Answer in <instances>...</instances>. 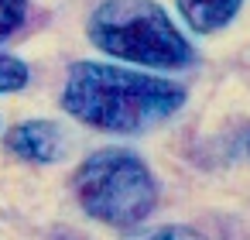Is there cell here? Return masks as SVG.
<instances>
[{
  "label": "cell",
  "instance_id": "obj_2",
  "mask_svg": "<svg viewBox=\"0 0 250 240\" xmlns=\"http://www.w3.org/2000/svg\"><path fill=\"white\" fill-rule=\"evenodd\" d=\"M89 42L120 62L178 72L195 62V48L158 0H103L86 21Z\"/></svg>",
  "mask_w": 250,
  "mask_h": 240
},
{
  "label": "cell",
  "instance_id": "obj_5",
  "mask_svg": "<svg viewBox=\"0 0 250 240\" xmlns=\"http://www.w3.org/2000/svg\"><path fill=\"white\" fill-rule=\"evenodd\" d=\"M175 7L195 35H216L240 14L243 0H175Z\"/></svg>",
  "mask_w": 250,
  "mask_h": 240
},
{
  "label": "cell",
  "instance_id": "obj_7",
  "mask_svg": "<svg viewBox=\"0 0 250 240\" xmlns=\"http://www.w3.org/2000/svg\"><path fill=\"white\" fill-rule=\"evenodd\" d=\"M28 18V0H0V42H7Z\"/></svg>",
  "mask_w": 250,
  "mask_h": 240
},
{
  "label": "cell",
  "instance_id": "obj_6",
  "mask_svg": "<svg viewBox=\"0 0 250 240\" xmlns=\"http://www.w3.org/2000/svg\"><path fill=\"white\" fill-rule=\"evenodd\" d=\"M28 65L18 59V55H11V52H0V93H18V89H24L28 86Z\"/></svg>",
  "mask_w": 250,
  "mask_h": 240
},
{
  "label": "cell",
  "instance_id": "obj_3",
  "mask_svg": "<svg viewBox=\"0 0 250 240\" xmlns=\"http://www.w3.org/2000/svg\"><path fill=\"white\" fill-rule=\"evenodd\" d=\"M72 189L86 216L117 230L141 226L158 206V178L130 148H103L89 154L76 168Z\"/></svg>",
  "mask_w": 250,
  "mask_h": 240
},
{
  "label": "cell",
  "instance_id": "obj_4",
  "mask_svg": "<svg viewBox=\"0 0 250 240\" xmlns=\"http://www.w3.org/2000/svg\"><path fill=\"white\" fill-rule=\"evenodd\" d=\"M7 151L21 161L52 165L65 154V134L55 120H21L7 134Z\"/></svg>",
  "mask_w": 250,
  "mask_h": 240
},
{
  "label": "cell",
  "instance_id": "obj_9",
  "mask_svg": "<svg viewBox=\"0 0 250 240\" xmlns=\"http://www.w3.org/2000/svg\"><path fill=\"white\" fill-rule=\"evenodd\" d=\"M247 151H250V137H247Z\"/></svg>",
  "mask_w": 250,
  "mask_h": 240
},
{
  "label": "cell",
  "instance_id": "obj_1",
  "mask_svg": "<svg viewBox=\"0 0 250 240\" xmlns=\"http://www.w3.org/2000/svg\"><path fill=\"white\" fill-rule=\"evenodd\" d=\"M185 107V86L120 69L110 62H72L62 86V110L106 134H144Z\"/></svg>",
  "mask_w": 250,
  "mask_h": 240
},
{
  "label": "cell",
  "instance_id": "obj_8",
  "mask_svg": "<svg viewBox=\"0 0 250 240\" xmlns=\"http://www.w3.org/2000/svg\"><path fill=\"white\" fill-rule=\"evenodd\" d=\"M130 240H199V233H195V230H188V226L168 223V226H151V230H141V233H134Z\"/></svg>",
  "mask_w": 250,
  "mask_h": 240
}]
</instances>
